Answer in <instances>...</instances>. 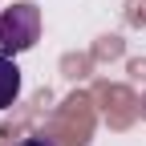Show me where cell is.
<instances>
[{
  "instance_id": "3",
  "label": "cell",
  "mask_w": 146,
  "mask_h": 146,
  "mask_svg": "<svg viewBox=\"0 0 146 146\" xmlns=\"http://www.w3.org/2000/svg\"><path fill=\"white\" fill-rule=\"evenodd\" d=\"M21 146H57V142H53L49 134H33V138H25Z\"/></svg>"
},
{
  "instance_id": "2",
  "label": "cell",
  "mask_w": 146,
  "mask_h": 146,
  "mask_svg": "<svg viewBox=\"0 0 146 146\" xmlns=\"http://www.w3.org/2000/svg\"><path fill=\"white\" fill-rule=\"evenodd\" d=\"M16 98H21V69H16V57H4V53H0V110H8Z\"/></svg>"
},
{
  "instance_id": "1",
  "label": "cell",
  "mask_w": 146,
  "mask_h": 146,
  "mask_svg": "<svg viewBox=\"0 0 146 146\" xmlns=\"http://www.w3.org/2000/svg\"><path fill=\"white\" fill-rule=\"evenodd\" d=\"M36 41H41V8L36 4H12L0 12V49L4 57H16V53H29Z\"/></svg>"
}]
</instances>
